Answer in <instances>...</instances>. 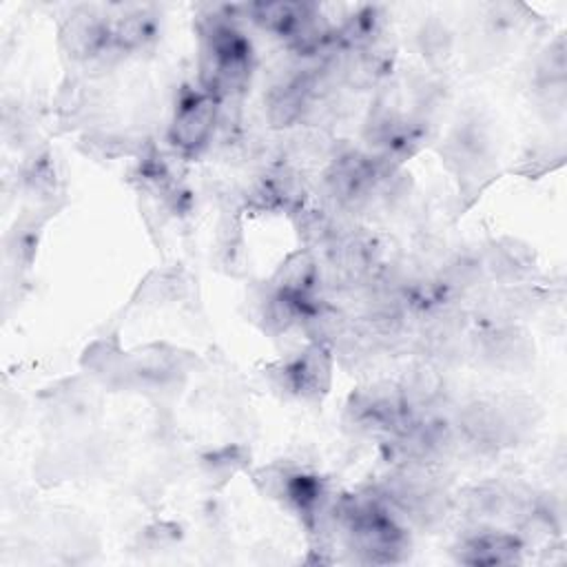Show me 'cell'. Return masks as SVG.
Listing matches in <instances>:
<instances>
[{
  "mask_svg": "<svg viewBox=\"0 0 567 567\" xmlns=\"http://www.w3.org/2000/svg\"><path fill=\"white\" fill-rule=\"evenodd\" d=\"M461 549H463V554H461L463 563H470V565H503V563H514L516 560V556L520 551V543L514 536L487 532V534H478V536L467 538Z\"/></svg>",
  "mask_w": 567,
  "mask_h": 567,
  "instance_id": "cell-3",
  "label": "cell"
},
{
  "mask_svg": "<svg viewBox=\"0 0 567 567\" xmlns=\"http://www.w3.org/2000/svg\"><path fill=\"white\" fill-rule=\"evenodd\" d=\"M332 357L326 343L308 346L295 361L281 368V383L288 392L303 399L321 396L330 385Z\"/></svg>",
  "mask_w": 567,
  "mask_h": 567,
  "instance_id": "cell-2",
  "label": "cell"
},
{
  "mask_svg": "<svg viewBox=\"0 0 567 567\" xmlns=\"http://www.w3.org/2000/svg\"><path fill=\"white\" fill-rule=\"evenodd\" d=\"M319 281V266L308 250L288 257L277 270L272 284L277 290L292 295H312Z\"/></svg>",
  "mask_w": 567,
  "mask_h": 567,
  "instance_id": "cell-5",
  "label": "cell"
},
{
  "mask_svg": "<svg viewBox=\"0 0 567 567\" xmlns=\"http://www.w3.org/2000/svg\"><path fill=\"white\" fill-rule=\"evenodd\" d=\"M421 49L430 58H445L450 51V33L441 24H432L421 33Z\"/></svg>",
  "mask_w": 567,
  "mask_h": 567,
  "instance_id": "cell-6",
  "label": "cell"
},
{
  "mask_svg": "<svg viewBox=\"0 0 567 567\" xmlns=\"http://www.w3.org/2000/svg\"><path fill=\"white\" fill-rule=\"evenodd\" d=\"M219 109L221 102L204 91L199 95L186 97L179 104L175 120L171 124V144L184 153H197L199 148H204L213 137V131L217 128Z\"/></svg>",
  "mask_w": 567,
  "mask_h": 567,
  "instance_id": "cell-1",
  "label": "cell"
},
{
  "mask_svg": "<svg viewBox=\"0 0 567 567\" xmlns=\"http://www.w3.org/2000/svg\"><path fill=\"white\" fill-rule=\"evenodd\" d=\"M481 352L494 365L514 368L529 357V343L514 328H496V330L483 334Z\"/></svg>",
  "mask_w": 567,
  "mask_h": 567,
  "instance_id": "cell-4",
  "label": "cell"
}]
</instances>
